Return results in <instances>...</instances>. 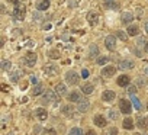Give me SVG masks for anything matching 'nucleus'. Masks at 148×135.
I'll list each match as a JSON object with an SVG mask.
<instances>
[{
    "instance_id": "nucleus-39",
    "label": "nucleus",
    "mask_w": 148,
    "mask_h": 135,
    "mask_svg": "<svg viewBox=\"0 0 148 135\" xmlns=\"http://www.w3.org/2000/svg\"><path fill=\"white\" fill-rule=\"evenodd\" d=\"M44 132H45V134H57V132H55V129H51V128H47Z\"/></svg>"
},
{
    "instance_id": "nucleus-44",
    "label": "nucleus",
    "mask_w": 148,
    "mask_h": 135,
    "mask_svg": "<svg viewBox=\"0 0 148 135\" xmlns=\"http://www.w3.org/2000/svg\"><path fill=\"white\" fill-rule=\"evenodd\" d=\"M110 134H118V129H116V128H112V129H110Z\"/></svg>"
},
{
    "instance_id": "nucleus-16",
    "label": "nucleus",
    "mask_w": 148,
    "mask_h": 135,
    "mask_svg": "<svg viewBox=\"0 0 148 135\" xmlns=\"http://www.w3.org/2000/svg\"><path fill=\"white\" fill-rule=\"evenodd\" d=\"M129 83H131V77H129V76H126V74L119 76V79H118V84H119V86L125 87V86H128Z\"/></svg>"
},
{
    "instance_id": "nucleus-29",
    "label": "nucleus",
    "mask_w": 148,
    "mask_h": 135,
    "mask_svg": "<svg viewBox=\"0 0 148 135\" xmlns=\"http://www.w3.org/2000/svg\"><path fill=\"white\" fill-rule=\"evenodd\" d=\"M0 67H2V70L8 71V70H10V67H12V62H10V61H6V60H3L2 62H0Z\"/></svg>"
},
{
    "instance_id": "nucleus-43",
    "label": "nucleus",
    "mask_w": 148,
    "mask_h": 135,
    "mask_svg": "<svg viewBox=\"0 0 148 135\" xmlns=\"http://www.w3.org/2000/svg\"><path fill=\"white\" fill-rule=\"evenodd\" d=\"M26 86H28V83H26V82H23V83L21 84V89H26Z\"/></svg>"
},
{
    "instance_id": "nucleus-47",
    "label": "nucleus",
    "mask_w": 148,
    "mask_h": 135,
    "mask_svg": "<svg viewBox=\"0 0 148 135\" xmlns=\"http://www.w3.org/2000/svg\"><path fill=\"white\" fill-rule=\"evenodd\" d=\"M145 74L148 76V67H147V69H145Z\"/></svg>"
},
{
    "instance_id": "nucleus-33",
    "label": "nucleus",
    "mask_w": 148,
    "mask_h": 135,
    "mask_svg": "<svg viewBox=\"0 0 148 135\" xmlns=\"http://www.w3.org/2000/svg\"><path fill=\"white\" fill-rule=\"evenodd\" d=\"M109 62V57H99L97 58V64L99 65H105V64H108Z\"/></svg>"
},
{
    "instance_id": "nucleus-1",
    "label": "nucleus",
    "mask_w": 148,
    "mask_h": 135,
    "mask_svg": "<svg viewBox=\"0 0 148 135\" xmlns=\"http://www.w3.org/2000/svg\"><path fill=\"white\" fill-rule=\"evenodd\" d=\"M25 15H26V9H25V6L19 2H16V8L13 9V13H12V16H13V19L15 21H23L25 19Z\"/></svg>"
},
{
    "instance_id": "nucleus-8",
    "label": "nucleus",
    "mask_w": 148,
    "mask_h": 135,
    "mask_svg": "<svg viewBox=\"0 0 148 135\" xmlns=\"http://www.w3.org/2000/svg\"><path fill=\"white\" fill-rule=\"evenodd\" d=\"M89 108H90V102H89L87 99H82V100L77 103V109H79V112H82V113L87 112Z\"/></svg>"
},
{
    "instance_id": "nucleus-4",
    "label": "nucleus",
    "mask_w": 148,
    "mask_h": 135,
    "mask_svg": "<svg viewBox=\"0 0 148 135\" xmlns=\"http://www.w3.org/2000/svg\"><path fill=\"white\" fill-rule=\"evenodd\" d=\"M119 106H121V112L125 113V115H129L131 110H132V103L129 100H126V99H122L119 102Z\"/></svg>"
},
{
    "instance_id": "nucleus-3",
    "label": "nucleus",
    "mask_w": 148,
    "mask_h": 135,
    "mask_svg": "<svg viewBox=\"0 0 148 135\" xmlns=\"http://www.w3.org/2000/svg\"><path fill=\"white\" fill-rule=\"evenodd\" d=\"M22 62H23L26 67H34L35 62H36V54H34V52H28V54L23 57Z\"/></svg>"
},
{
    "instance_id": "nucleus-2",
    "label": "nucleus",
    "mask_w": 148,
    "mask_h": 135,
    "mask_svg": "<svg viewBox=\"0 0 148 135\" xmlns=\"http://www.w3.org/2000/svg\"><path fill=\"white\" fill-rule=\"evenodd\" d=\"M65 80H67V83H68V84L76 86V84H79L80 77H79V74H77L76 71H68V73L65 74Z\"/></svg>"
},
{
    "instance_id": "nucleus-12",
    "label": "nucleus",
    "mask_w": 148,
    "mask_h": 135,
    "mask_svg": "<svg viewBox=\"0 0 148 135\" xmlns=\"http://www.w3.org/2000/svg\"><path fill=\"white\" fill-rule=\"evenodd\" d=\"M95 125H97L99 128H105V126L108 125L106 118H105L103 115H96V116H95Z\"/></svg>"
},
{
    "instance_id": "nucleus-19",
    "label": "nucleus",
    "mask_w": 148,
    "mask_h": 135,
    "mask_svg": "<svg viewBox=\"0 0 148 135\" xmlns=\"http://www.w3.org/2000/svg\"><path fill=\"white\" fill-rule=\"evenodd\" d=\"M35 113H36V116H38L39 121H45V119L48 118V113H47V110H45L44 108H38V109H35Z\"/></svg>"
},
{
    "instance_id": "nucleus-31",
    "label": "nucleus",
    "mask_w": 148,
    "mask_h": 135,
    "mask_svg": "<svg viewBox=\"0 0 148 135\" xmlns=\"http://www.w3.org/2000/svg\"><path fill=\"white\" fill-rule=\"evenodd\" d=\"M116 36H118L121 41H126V39H128V35H126L123 31H116Z\"/></svg>"
},
{
    "instance_id": "nucleus-17",
    "label": "nucleus",
    "mask_w": 148,
    "mask_h": 135,
    "mask_svg": "<svg viewBox=\"0 0 148 135\" xmlns=\"http://www.w3.org/2000/svg\"><path fill=\"white\" fill-rule=\"evenodd\" d=\"M36 9L41 10V12L49 9V0H39V2L36 3Z\"/></svg>"
},
{
    "instance_id": "nucleus-14",
    "label": "nucleus",
    "mask_w": 148,
    "mask_h": 135,
    "mask_svg": "<svg viewBox=\"0 0 148 135\" xmlns=\"http://www.w3.org/2000/svg\"><path fill=\"white\" fill-rule=\"evenodd\" d=\"M115 92H112V90H105L103 92V95H102V100L103 102H112L113 99H115Z\"/></svg>"
},
{
    "instance_id": "nucleus-15",
    "label": "nucleus",
    "mask_w": 148,
    "mask_h": 135,
    "mask_svg": "<svg viewBox=\"0 0 148 135\" xmlns=\"http://www.w3.org/2000/svg\"><path fill=\"white\" fill-rule=\"evenodd\" d=\"M105 8L110 9V10H118L119 9V3L116 0H105Z\"/></svg>"
},
{
    "instance_id": "nucleus-34",
    "label": "nucleus",
    "mask_w": 148,
    "mask_h": 135,
    "mask_svg": "<svg viewBox=\"0 0 148 135\" xmlns=\"http://www.w3.org/2000/svg\"><path fill=\"white\" fill-rule=\"evenodd\" d=\"M70 134H73V135H82L83 131H82L80 128H73V129L70 131Z\"/></svg>"
},
{
    "instance_id": "nucleus-28",
    "label": "nucleus",
    "mask_w": 148,
    "mask_h": 135,
    "mask_svg": "<svg viewBox=\"0 0 148 135\" xmlns=\"http://www.w3.org/2000/svg\"><path fill=\"white\" fill-rule=\"evenodd\" d=\"M42 90H44V87H42L41 84H35V86H34V90H32V95H34V96H39V95L42 93Z\"/></svg>"
},
{
    "instance_id": "nucleus-21",
    "label": "nucleus",
    "mask_w": 148,
    "mask_h": 135,
    "mask_svg": "<svg viewBox=\"0 0 148 135\" xmlns=\"http://www.w3.org/2000/svg\"><path fill=\"white\" fill-rule=\"evenodd\" d=\"M139 34V29H138V26H135V25H131V26H128V35H131V36H136Z\"/></svg>"
},
{
    "instance_id": "nucleus-26",
    "label": "nucleus",
    "mask_w": 148,
    "mask_h": 135,
    "mask_svg": "<svg viewBox=\"0 0 148 135\" xmlns=\"http://www.w3.org/2000/svg\"><path fill=\"white\" fill-rule=\"evenodd\" d=\"M21 76H22V70H15V71L10 74V80H12V82H18Z\"/></svg>"
},
{
    "instance_id": "nucleus-46",
    "label": "nucleus",
    "mask_w": 148,
    "mask_h": 135,
    "mask_svg": "<svg viewBox=\"0 0 148 135\" xmlns=\"http://www.w3.org/2000/svg\"><path fill=\"white\" fill-rule=\"evenodd\" d=\"M145 32H147V34H148V22H147V23H145Z\"/></svg>"
},
{
    "instance_id": "nucleus-32",
    "label": "nucleus",
    "mask_w": 148,
    "mask_h": 135,
    "mask_svg": "<svg viewBox=\"0 0 148 135\" xmlns=\"http://www.w3.org/2000/svg\"><path fill=\"white\" fill-rule=\"evenodd\" d=\"M49 58H52V60H57V58H60V51H57V49H52V51H49Z\"/></svg>"
},
{
    "instance_id": "nucleus-6",
    "label": "nucleus",
    "mask_w": 148,
    "mask_h": 135,
    "mask_svg": "<svg viewBox=\"0 0 148 135\" xmlns=\"http://www.w3.org/2000/svg\"><path fill=\"white\" fill-rule=\"evenodd\" d=\"M42 102L44 103H47V102H60V95L58 93H54V92H47L44 95Z\"/></svg>"
},
{
    "instance_id": "nucleus-22",
    "label": "nucleus",
    "mask_w": 148,
    "mask_h": 135,
    "mask_svg": "<svg viewBox=\"0 0 148 135\" xmlns=\"http://www.w3.org/2000/svg\"><path fill=\"white\" fill-rule=\"evenodd\" d=\"M65 90H67V87H65L62 83H58V84L55 86V93H58L60 96H61V95H65Z\"/></svg>"
},
{
    "instance_id": "nucleus-38",
    "label": "nucleus",
    "mask_w": 148,
    "mask_h": 135,
    "mask_svg": "<svg viewBox=\"0 0 148 135\" xmlns=\"http://www.w3.org/2000/svg\"><path fill=\"white\" fill-rule=\"evenodd\" d=\"M31 83L35 86V84H38V79L35 77V76H31Z\"/></svg>"
},
{
    "instance_id": "nucleus-13",
    "label": "nucleus",
    "mask_w": 148,
    "mask_h": 135,
    "mask_svg": "<svg viewBox=\"0 0 148 135\" xmlns=\"http://www.w3.org/2000/svg\"><path fill=\"white\" fill-rule=\"evenodd\" d=\"M82 93H83V92H82ZM82 93L77 92V90L71 92V93L68 95V100H70V102H76V103H79V102L82 100Z\"/></svg>"
},
{
    "instance_id": "nucleus-30",
    "label": "nucleus",
    "mask_w": 148,
    "mask_h": 135,
    "mask_svg": "<svg viewBox=\"0 0 148 135\" xmlns=\"http://www.w3.org/2000/svg\"><path fill=\"white\" fill-rule=\"evenodd\" d=\"M138 126L141 129H147V119L145 118H138Z\"/></svg>"
},
{
    "instance_id": "nucleus-42",
    "label": "nucleus",
    "mask_w": 148,
    "mask_h": 135,
    "mask_svg": "<svg viewBox=\"0 0 148 135\" xmlns=\"http://www.w3.org/2000/svg\"><path fill=\"white\" fill-rule=\"evenodd\" d=\"M82 76H83L84 79H86V77H89V71H87V70H83V71H82Z\"/></svg>"
},
{
    "instance_id": "nucleus-37",
    "label": "nucleus",
    "mask_w": 148,
    "mask_h": 135,
    "mask_svg": "<svg viewBox=\"0 0 148 135\" xmlns=\"http://www.w3.org/2000/svg\"><path fill=\"white\" fill-rule=\"evenodd\" d=\"M126 92H128L129 95H135V93H136V87H135V86H129Z\"/></svg>"
},
{
    "instance_id": "nucleus-25",
    "label": "nucleus",
    "mask_w": 148,
    "mask_h": 135,
    "mask_svg": "<svg viewBox=\"0 0 148 135\" xmlns=\"http://www.w3.org/2000/svg\"><path fill=\"white\" fill-rule=\"evenodd\" d=\"M89 52H90V58H93V57H97V55H99V48H97V45H90V49H89Z\"/></svg>"
},
{
    "instance_id": "nucleus-9",
    "label": "nucleus",
    "mask_w": 148,
    "mask_h": 135,
    "mask_svg": "<svg viewBox=\"0 0 148 135\" xmlns=\"http://www.w3.org/2000/svg\"><path fill=\"white\" fill-rule=\"evenodd\" d=\"M87 21H89V23H90L92 26L97 25V22H99V13H96V12H89V13H87Z\"/></svg>"
},
{
    "instance_id": "nucleus-20",
    "label": "nucleus",
    "mask_w": 148,
    "mask_h": 135,
    "mask_svg": "<svg viewBox=\"0 0 148 135\" xmlns=\"http://www.w3.org/2000/svg\"><path fill=\"white\" fill-rule=\"evenodd\" d=\"M93 90H95V87H93V84H90V83H86V84L82 86V92H83L84 95H92Z\"/></svg>"
},
{
    "instance_id": "nucleus-36",
    "label": "nucleus",
    "mask_w": 148,
    "mask_h": 135,
    "mask_svg": "<svg viewBox=\"0 0 148 135\" xmlns=\"http://www.w3.org/2000/svg\"><path fill=\"white\" fill-rule=\"evenodd\" d=\"M118 115H119V113H118L116 110H110V112H109V118H110V119H113V121H115V119H118Z\"/></svg>"
},
{
    "instance_id": "nucleus-27",
    "label": "nucleus",
    "mask_w": 148,
    "mask_h": 135,
    "mask_svg": "<svg viewBox=\"0 0 148 135\" xmlns=\"http://www.w3.org/2000/svg\"><path fill=\"white\" fill-rule=\"evenodd\" d=\"M132 105L135 106V109H138V110H141V108H142V105H141V102H139V99L135 96V95H132Z\"/></svg>"
},
{
    "instance_id": "nucleus-24",
    "label": "nucleus",
    "mask_w": 148,
    "mask_h": 135,
    "mask_svg": "<svg viewBox=\"0 0 148 135\" xmlns=\"http://www.w3.org/2000/svg\"><path fill=\"white\" fill-rule=\"evenodd\" d=\"M44 71L47 73V74H55L57 71H58V69L55 65H45V69H44Z\"/></svg>"
},
{
    "instance_id": "nucleus-11",
    "label": "nucleus",
    "mask_w": 148,
    "mask_h": 135,
    "mask_svg": "<svg viewBox=\"0 0 148 135\" xmlns=\"http://www.w3.org/2000/svg\"><path fill=\"white\" fill-rule=\"evenodd\" d=\"M61 113H62L64 116H67V118H73V115H74V108H73L71 105H65V106H62Z\"/></svg>"
},
{
    "instance_id": "nucleus-48",
    "label": "nucleus",
    "mask_w": 148,
    "mask_h": 135,
    "mask_svg": "<svg viewBox=\"0 0 148 135\" xmlns=\"http://www.w3.org/2000/svg\"><path fill=\"white\" fill-rule=\"evenodd\" d=\"M9 2H13V3H16V2H18V0H9Z\"/></svg>"
},
{
    "instance_id": "nucleus-23",
    "label": "nucleus",
    "mask_w": 148,
    "mask_h": 135,
    "mask_svg": "<svg viewBox=\"0 0 148 135\" xmlns=\"http://www.w3.org/2000/svg\"><path fill=\"white\" fill-rule=\"evenodd\" d=\"M123 128H125V129H132V128H134V121H132L129 116L123 119Z\"/></svg>"
},
{
    "instance_id": "nucleus-7",
    "label": "nucleus",
    "mask_w": 148,
    "mask_h": 135,
    "mask_svg": "<svg viewBox=\"0 0 148 135\" xmlns=\"http://www.w3.org/2000/svg\"><path fill=\"white\" fill-rule=\"evenodd\" d=\"M115 73H116V67L115 65H108V67H105V69L102 70V77L109 79V77L115 76Z\"/></svg>"
},
{
    "instance_id": "nucleus-5",
    "label": "nucleus",
    "mask_w": 148,
    "mask_h": 135,
    "mask_svg": "<svg viewBox=\"0 0 148 135\" xmlns=\"http://www.w3.org/2000/svg\"><path fill=\"white\" fill-rule=\"evenodd\" d=\"M105 45L109 51H115L116 49V36H113V35L106 36L105 38Z\"/></svg>"
},
{
    "instance_id": "nucleus-10",
    "label": "nucleus",
    "mask_w": 148,
    "mask_h": 135,
    "mask_svg": "<svg viewBox=\"0 0 148 135\" xmlns=\"http://www.w3.org/2000/svg\"><path fill=\"white\" fill-rule=\"evenodd\" d=\"M132 21H134V15H132L131 12H123V13H122L121 22H122L123 25H128V23H131Z\"/></svg>"
},
{
    "instance_id": "nucleus-45",
    "label": "nucleus",
    "mask_w": 148,
    "mask_h": 135,
    "mask_svg": "<svg viewBox=\"0 0 148 135\" xmlns=\"http://www.w3.org/2000/svg\"><path fill=\"white\" fill-rule=\"evenodd\" d=\"M145 52H148V41L145 42Z\"/></svg>"
},
{
    "instance_id": "nucleus-40",
    "label": "nucleus",
    "mask_w": 148,
    "mask_h": 135,
    "mask_svg": "<svg viewBox=\"0 0 148 135\" xmlns=\"http://www.w3.org/2000/svg\"><path fill=\"white\" fill-rule=\"evenodd\" d=\"M142 42H147V41H145V38H142V36H139V38H138V41H136V44H138V45H141Z\"/></svg>"
},
{
    "instance_id": "nucleus-41",
    "label": "nucleus",
    "mask_w": 148,
    "mask_h": 135,
    "mask_svg": "<svg viewBox=\"0 0 148 135\" xmlns=\"http://www.w3.org/2000/svg\"><path fill=\"white\" fill-rule=\"evenodd\" d=\"M0 87H2V90H3V92H9V86H6V84H2Z\"/></svg>"
},
{
    "instance_id": "nucleus-18",
    "label": "nucleus",
    "mask_w": 148,
    "mask_h": 135,
    "mask_svg": "<svg viewBox=\"0 0 148 135\" xmlns=\"http://www.w3.org/2000/svg\"><path fill=\"white\" fill-rule=\"evenodd\" d=\"M119 69H122V70H131V69H134V62L131 61V60H123V61H121L119 62Z\"/></svg>"
},
{
    "instance_id": "nucleus-35",
    "label": "nucleus",
    "mask_w": 148,
    "mask_h": 135,
    "mask_svg": "<svg viewBox=\"0 0 148 135\" xmlns=\"http://www.w3.org/2000/svg\"><path fill=\"white\" fill-rule=\"evenodd\" d=\"M136 84H138L139 87H144V86L147 84V82H145V79H144V77H138V80H136Z\"/></svg>"
},
{
    "instance_id": "nucleus-49",
    "label": "nucleus",
    "mask_w": 148,
    "mask_h": 135,
    "mask_svg": "<svg viewBox=\"0 0 148 135\" xmlns=\"http://www.w3.org/2000/svg\"><path fill=\"white\" fill-rule=\"evenodd\" d=\"M147 108H148V105H147Z\"/></svg>"
}]
</instances>
